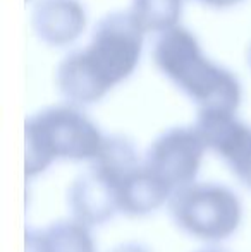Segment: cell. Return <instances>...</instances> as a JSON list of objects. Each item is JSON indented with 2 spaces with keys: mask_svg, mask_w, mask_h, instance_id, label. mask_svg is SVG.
Masks as SVG:
<instances>
[{
  "mask_svg": "<svg viewBox=\"0 0 251 252\" xmlns=\"http://www.w3.org/2000/svg\"><path fill=\"white\" fill-rule=\"evenodd\" d=\"M67 204L72 213V220L88 228L104 225L119 213L114 182L93 165L72 180L67 190Z\"/></svg>",
  "mask_w": 251,
  "mask_h": 252,
  "instance_id": "obj_7",
  "label": "cell"
},
{
  "mask_svg": "<svg viewBox=\"0 0 251 252\" xmlns=\"http://www.w3.org/2000/svg\"><path fill=\"white\" fill-rule=\"evenodd\" d=\"M198 2L205 3V5H210V7H218V9H224V7L236 5V3L243 2V0H198Z\"/></svg>",
  "mask_w": 251,
  "mask_h": 252,
  "instance_id": "obj_12",
  "label": "cell"
},
{
  "mask_svg": "<svg viewBox=\"0 0 251 252\" xmlns=\"http://www.w3.org/2000/svg\"><path fill=\"white\" fill-rule=\"evenodd\" d=\"M169 211L182 232L205 242L227 240L243 221L238 194L214 182H193L176 190L169 201Z\"/></svg>",
  "mask_w": 251,
  "mask_h": 252,
  "instance_id": "obj_4",
  "label": "cell"
},
{
  "mask_svg": "<svg viewBox=\"0 0 251 252\" xmlns=\"http://www.w3.org/2000/svg\"><path fill=\"white\" fill-rule=\"evenodd\" d=\"M207 146L194 126L171 127L155 137L144 155V165L172 194L196 182Z\"/></svg>",
  "mask_w": 251,
  "mask_h": 252,
  "instance_id": "obj_5",
  "label": "cell"
},
{
  "mask_svg": "<svg viewBox=\"0 0 251 252\" xmlns=\"http://www.w3.org/2000/svg\"><path fill=\"white\" fill-rule=\"evenodd\" d=\"M182 0H133L129 7L131 16L146 33H164L179 26Z\"/></svg>",
  "mask_w": 251,
  "mask_h": 252,
  "instance_id": "obj_11",
  "label": "cell"
},
{
  "mask_svg": "<svg viewBox=\"0 0 251 252\" xmlns=\"http://www.w3.org/2000/svg\"><path fill=\"white\" fill-rule=\"evenodd\" d=\"M172 197V190L153 175L144 159L126 172L117 184L119 213L127 216H144L160 209Z\"/></svg>",
  "mask_w": 251,
  "mask_h": 252,
  "instance_id": "obj_9",
  "label": "cell"
},
{
  "mask_svg": "<svg viewBox=\"0 0 251 252\" xmlns=\"http://www.w3.org/2000/svg\"><path fill=\"white\" fill-rule=\"evenodd\" d=\"M248 63L251 67V43H250V48H248Z\"/></svg>",
  "mask_w": 251,
  "mask_h": 252,
  "instance_id": "obj_14",
  "label": "cell"
},
{
  "mask_svg": "<svg viewBox=\"0 0 251 252\" xmlns=\"http://www.w3.org/2000/svg\"><path fill=\"white\" fill-rule=\"evenodd\" d=\"M112 252H150L146 247L140 246V244H122V246L115 247Z\"/></svg>",
  "mask_w": 251,
  "mask_h": 252,
  "instance_id": "obj_13",
  "label": "cell"
},
{
  "mask_svg": "<svg viewBox=\"0 0 251 252\" xmlns=\"http://www.w3.org/2000/svg\"><path fill=\"white\" fill-rule=\"evenodd\" d=\"M88 23L79 0H36L31 9V26L41 41L64 47L83 34Z\"/></svg>",
  "mask_w": 251,
  "mask_h": 252,
  "instance_id": "obj_8",
  "label": "cell"
},
{
  "mask_svg": "<svg viewBox=\"0 0 251 252\" xmlns=\"http://www.w3.org/2000/svg\"><path fill=\"white\" fill-rule=\"evenodd\" d=\"M198 252H224V251H217V249H205V251H198Z\"/></svg>",
  "mask_w": 251,
  "mask_h": 252,
  "instance_id": "obj_15",
  "label": "cell"
},
{
  "mask_svg": "<svg viewBox=\"0 0 251 252\" xmlns=\"http://www.w3.org/2000/svg\"><path fill=\"white\" fill-rule=\"evenodd\" d=\"M26 177L43 173L54 161H93L107 136L72 103L40 110L26 119Z\"/></svg>",
  "mask_w": 251,
  "mask_h": 252,
  "instance_id": "obj_3",
  "label": "cell"
},
{
  "mask_svg": "<svg viewBox=\"0 0 251 252\" xmlns=\"http://www.w3.org/2000/svg\"><path fill=\"white\" fill-rule=\"evenodd\" d=\"M38 235L43 252H97L90 228L72 218L52 223Z\"/></svg>",
  "mask_w": 251,
  "mask_h": 252,
  "instance_id": "obj_10",
  "label": "cell"
},
{
  "mask_svg": "<svg viewBox=\"0 0 251 252\" xmlns=\"http://www.w3.org/2000/svg\"><path fill=\"white\" fill-rule=\"evenodd\" d=\"M157 69L200 110L236 113L243 100L238 76L205 55L200 41L184 26L158 34L153 45Z\"/></svg>",
  "mask_w": 251,
  "mask_h": 252,
  "instance_id": "obj_2",
  "label": "cell"
},
{
  "mask_svg": "<svg viewBox=\"0 0 251 252\" xmlns=\"http://www.w3.org/2000/svg\"><path fill=\"white\" fill-rule=\"evenodd\" d=\"M144 31L129 10L108 12L95 24L90 41L61 59L55 84L67 103L76 106L100 101L138 67Z\"/></svg>",
  "mask_w": 251,
  "mask_h": 252,
  "instance_id": "obj_1",
  "label": "cell"
},
{
  "mask_svg": "<svg viewBox=\"0 0 251 252\" xmlns=\"http://www.w3.org/2000/svg\"><path fill=\"white\" fill-rule=\"evenodd\" d=\"M194 129L207 150L224 159L238 180L251 189V126L232 112L200 110Z\"/></svg>",
  "mask_w": 251,
  "mask_h": 252,
  "instance_id": "obj_6",
  "label": "cell"
}]
</instances>
